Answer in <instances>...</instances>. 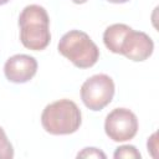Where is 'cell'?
<instances>
[{
	"instance_id": "9",
	"label": "cell",
	"mask_w": 159,
	"mask_h": 159,
	"mask_svg": "<svg viewBox=\"0 0 159 159\" xmlns=\"http://www.w3.org/2000/svg\"><path fill=\"white\" fill-rule=\"evenodd\" d=\"M14 158V148L6 137V133L0 127V159Z\"/></svg>"
},
{
	"instance_id": "3",
	"label": "cell",
	"mask_w": 159,
	"mask_h": 159,
	"mask_svg": "<svg viewBox=\"0 0 159 159\" xmlns=\"http://www.w3.org/2000/svg\"><path fill=\"white\" fill-rule=\"evenodd\" d=\"M58 52L78 68H89L99 58V48L83 31L71 30L66 32L58 45Z\"/></svg>"
},
{
	"instance_id": "13",
	"label": "cell",
	"mask_w": 159,
	"mask_h": 159,
	"mask_svg": "<svg viewBox=\"0 0 159 159\" xmlns=\"http://www.w3.org/2000/svg\"><path fill=\"white\" fill-rule=\"evenodd\" d=\"M72 2H75V4H84V2H87V0H72Z\"/></svg>"
},
{
	"instance_id": "14",
	"label": "cell",
	"mask_w": 159,
	"mask_h": 159,
	"mask_svg": "<svg viewBox=\"0 0 159 159\" xmlns=\"http://www.w3.org/2000/svg\"><path fill=\"white\" fill-rule=\"evenodd\" d=\"M10 0H0V5H5V4H7Z\"/></svg>"
},
{
	"instance_id": "11",
	"label": "cell",
	"mask_w": 159,
	"mask_h": 159,
	"mask_svg": "<svg viewBox=\"0 0 159 159\" xmlns=\"http://www.w3.org/2000/svg\"><path fill=\"white\" fill-rule=\"evenodd\" d=\"M77 158H102V159H106V154L97 148L89 147V148L82 149V152H80L77 154Z\"/></svg>"
},
{
	"instance_id": "5",
	"label": "cell",
	"mask_w": 159,
	"mask_h": 159,
	"mask_svg": "<svg viewBox=\"0 0 159 159\" xmlns=\"http://www.w3.org/2000/svg\"><path fill=\"white\" fill-rule=\"evenodd\" d=\"M104 132L113 142L130 140L138 132V118L130 109L116 108L106 117Z\"/></svg>"
},
{
	"instance_id": "4",
	"label": "cell",
	"mask_w": 159,
	"mask_h": 159,
	"mask_svg": "<svg viewBox=\"0 0 159 159\" xmlns=\"http://www.w3.org/2000/svg\"><path fill=\"white\" fill-rule=\"evenodd\" d=\"M114 96V82L104 73L86 80L81 87V99L91 111H101L108 106Z\"/></svg>"
},
{
	"instance_id": "1",
	"label": "cell",
	"mask_w": 159,
	"mask_h": 159,
	"mask_svg": "<svg viewBox=\"0 0 159 159\" xmlns=\"http://www.w3.org/2000/svg\"><path fill=\"white\" fill-rule=\"evenodd\" d=\"M20 41L32 51L45 50L50 41V17L45 7L31 4L22 9L19 16Z\"/></svg>"
},
{
	"instance_id": "6",
	"label": "cell",
	"mask_w": 159,
	"mask_h": 159,
	"mask_svg": "<svg viewBox=\"0 0 159 159\" xmlns=\"http://www.w3.org/2000/svg\"><path fill=\"white\" fill-rule=\"evenodd\" d=\"M153 50L154 42L149 35L130 29L122 41L119 55H123L134 62H142L152 56Z\"/></svg>"
},
{
	"instance_id": "7",
	"label": "cell",
	"mask_w": 159,
	"mask_h": 159,
	"mask_svg": "<svg viewBox=\"0 0 159 159\" xmlns=\"http://www.w3.org/2000/svg\"><path fill=\"white\" fill-rule=\"evenodd\" d=\"M37 72V61L30 55H14L4 65V73L12 83H26Z\"/></svg>"
},
{
	"instance_id": "10",
	"label": "cell",
	"mask_w": 159,
	"mask_h": 159,
	"mask_svg": "<svg viewBox=\"0 0 159 159\" xmlns=\"http://www.w3.org/2000/svg\"><path fill=\"white\" fill-rule=\"evenodd\" d=\"M113 157L116 159L118 158H132V159H140L142 155L137 150V148L134 145H122L118 147L113 154Z\"/></svg>"
},
{
	"instance_id": "12",
	"label": "cell",
	"mask_w": 159,
	"mask_h": 159,
	"mask_svg": "<svg viewBox=\"0 0 159 159\" xmlns=\"http://www.w3.org/2000/svg\"><path fill=\"white\" fill-rule=\"evenodd\" d=\"M108 2H112V4H124V2H127V1H129V0H107Z\"/></svg>"
},
{
	"instance_id": "8",
	"label": "cell",
	"mask_w": 159,
	"mask_h": 159,
	"mask_svg": "<svg viewBox=\"0 0 159 159\" xmlns=\"http://www.w3.org/2000/svg\"><path fill=\"white\" fill-rule=\"evenodd\" d=\"M130 29L132 27L125 24H113L108 26L103 32V42L106 47L113 53H119L122 41Z\"/></svg>"
},
{
	"instance_id": "2",
	"label": "cell",
	"mask_w": 159,
	"mask_h": 159,
	"mask_svg": "<svg viewBox=\"0 0 159 159\" xmlns=\"http://www.w3.org/2000/svg\"><path fill=\"white\" fill-rule=\"evenodd\" d=\"M82 123V114L71 99H60L45 107L41 114L42 128L53 135H65L77 132Z\"/></svg>"
}]
</instances>
